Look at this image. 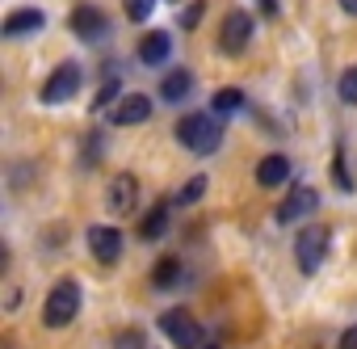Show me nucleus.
I'll return each mask as SVG.
<instances>
[{"label":"nucleus","instance_id":"412c9836","mask_svg":"<svg viewBox=\"0 0 357 349\" xmlns=\"http://www.w3.org/2000/svg\"><path fill=\"white\" fill-rule=\"evenodd\" d=\"M118 89H122L118 80H101V89H97V97H93V105H89V110H93V114H101V110H114V101H118Z\"/></svg>","mask_w":357,"mask_h":349},{"label":"nucleus","instance_id":"9b49d317","mask_svg":"<svg viewBox=\"0 0 357 349\" xmlns=\"http://www.w3.org/2000/svg\"><path fill=\"white\" fill-rule=\"evenodd\" d=\"M151 118V97H143V93H126L114 110H109V122L114 126H139V122H147Z\"/></svg>","mask_w":357,"mask_h":349},{"label":"nucleus","instance_id":"dca6fc26","mask_svg":"<svg viewBox=\"0 0 357 349\" xmlns=\"http://www.w3.org/2000/svg\"><path fill=\"white\" fill-rule=\"evenodd\" d=\"M168 219H172V202H155V207L143 215V223H139V236L155 244V240L168 232Z\"/></svg>","mask_w":357,"mask_h":349},{"label":"nucleus","instance_id":"f3484780","mask_svg":"<svg viewBox=\"0 0 357 349\" xmlns=\"http://www.w3.org/2000/svg\"><path fill=\"white\" fill-rule=\"evenodd\" d=\"M176 278H181V261H176V257H160L155 269H151V286L155 290H168Z\"/></svg>","mask_w":357,"mask_h":349},{"label":"nucleus","instance_id":"cd10ccee","mask_svg":"<svg viewBox=\"0 0 357 349\" xmlns=\"http://www.w3.org/2000/svg\"><path fill=\"white\" fill-rule=\"evenodd\" d=\"M261 13H269V17H278V0H261Z\"/></svg>","mask_w":357,"mask_h":349},{"label":"nucleus","instance_id":"7ed1b4c3","mask_svg":"<svg viewBox=\"0 0 357 349\" xmlns=\"http://www.w3.org/2000/svg\"><path fill=\"white\" fill-rule=\"evenodd\" d=\"M328 244H332V232H328L324 223H307V228L298 232V240H294V261H298V269H303V274H315V269L324 265V257H328Z\"/></svg>","mask_w":357,"mask_h":349},{"label":"nucleus","instance_id":"6e6552de","mask_svg":"<svg viewBox=\"0 0 357 349\" xmlns=\"http://www.w3.org/2000/svg\"><path fill=\"white\" fill-rule=\"evenodd\" d=\"M135 202H139V177L135 172H118V177L109 181V190H105V211L122 219V215L135 211Z\"/></svg>","mask_w":357,"mask_h":349},{"label":"nucleus","instance_id":"2eb2a0df","mask_svg":"<svg viewBox=\"0 0 357 349\" xmlns=\"http://www.w3.org/2000/svg\"><path fill=\"white\" fill-rule=\"evenodd\" d=\"M43 9H13L5 17V38H22V34H38L43 30Z\"/></svg>","mask_w":357,"mask_h":349},{"label":"nucleus","instance_id":"b1692460","mask_svg":"<svg viewBox=\"0 0 357 349\" xmlns=\"http://www.w3.org/2000/svg\"><path fill=\"white\" fill-rule=\"evenodd\" d=\"M206 17V0H190L181 9V30H198V22Z\"/></svg>","mask_w":357,"mask_h":349},{"label":"nucleus","instance_id":"1a4fd4ad","mask_svg":"<svg viewBox=\"0 0 357 349\" xmlns=\"http://www.w3.org/2000/svg\"><path fill=\"white\" fill-rule=\"evenodd\" d=\"M68 26H72L76 38H84V43H101L105 30H109V17H105L97 5H76L72 17H68Z\"/></svg>","mask_w":357,"mask_h":349},{"label":"nucleus","instance_id":"aec40b11","mask_svg":"<svg viewBox=\"0 0 357 349\" xmlns=\"http://www.w3.org/2000/svg\"><path fill=\"white\" fill-rule=\"evenodd\" d=\"M101 151H105L101 131H89V135H84V147H80V164H84V168H93V164L101 160Z\"/></svg>","mask_w":357,"mask_h":349},{"label":"nucleus","instance_id":"f8f14e48","mask_svg":"<svg viewBox=\"0 0 357 349\" xmlns=\"http://www.w3.org/2000/svg\"><path fill=\"white\" fill-rule=\"evenodd\" d=\"M168 55H172V34H168V30H151V34L139 38V64L160 68Z\"/></svg>","mask_w":357,"mask_h":349},{"label":"nucleus","instance_id":"9d476101","mask_svg":"<svg viewBox=\"0 0 357 349\" xmlns=\"http://www.w3.org/2000/svg\"><path fill=\"white\" fill-rule=\"evenodd\" d=\"M89 253H93L101 265H114V261L122 257V232H118V228H105V223L89 228Z\"/></svg>","mask_w":357,"mask_h":349},{"label":"nucleus","instance_id":"6ab92c4d","mask_svg":"<svg viewBox=\"0 0 357 349\" xmlns=\"http://www.w3.org/2000/svg\"><path fill=\"white\" fill-rule=\"evenodd\" d=\"M206 190H211V181H206V172H202V177H190V181L181 186V194H176L172 202H176V207H190V202H198Z\"/></svg>","mask_w":357,"mask_h":349},{"label":"nucleus","instance_id":"39448f33","mask_svg":"<svg viewBox=\"0 0 357 349\" xmlns=\"http://www.w3.org/2000/svg\"><path fill=\"white\" fill-rule=\"evenodd\" d=\"M80 80H84V72H80V64H76V59L59 64V68L43 80V89H38L43 105H63V101H72V97H76V89H80Z\"/></svg>","mask_w":357,"mask_h":349},{"label":"nucleus","instance_id":"4be33fe9","mask_svg":"<svg viewBox=\"0 0 357 349\" xmlns=\"http://www.w3.org/2000/svg\"><path fill=\"white\" fill-rule=\"evenodd\" d=\"M336 93H340V101H344V105H357V64L340 72V80H336Z\"/></svg>","mask_w":357,"mask_h":349},{"label":"nucleus","instance_id":"393cba45","mask_svg":"<svg viewBox=\"0 0 357 349\" xmlns=\"http://www.w3.org/2000/svg\"><path fill=\"white\" fill-rule=\"evenodd\" d=\"M122 9H126L130 22H147L151 9H155V0H122Z\"/></svg>","mask_w":357,"mask_h":349},{"label":"nucleus","instance_id":"f257e3e1","mask_svg":"<svg viewBox=\"0 0 357 349\" xmlns=\"http://www.w3.org/2000/svg\"><path fill=\"white\" fill-rule=\"evenodd\" d=\"M223 114L219 110H206V114H185L181 122H176V139H181L194 156H215L223 147Z\"/></svg>","mask_w":357,"mask_h":349},{"label":"nucleus","instance_id":"5701e85b","mask_svg":"<svg viewBox=\"0 0 357 349\" xmlns=\"http://www.w3.org/2000/svg\"><path fill=\"white\" fill-rule=\"evenodd\" d=\"M332 181H336L340 194H353V177H349V168H344V151H340V143H336V156H332Z\"/></svg>","mask_w":357,"mask_h":349},{"label":"nucleus","instance_id":"a211bd4d","mask_svg":"<svg viewBox=\"0 0 357 349\" xmlns=\"http://www.w3.org/2000/svg\"><path fill=\"white\" fill-rule=\"evenodd\" d=\"M240 105H244V89H236V84L219 89V93H215V101H211V110H219L223 118H227V114H236Z\"/></svg>","mask_w":357,"mask_h":349},{"label":"nucleus","instance_id":"20e7f679","mask_svg":"<svg viewBox=\"0 0 357 349\" xmlns=\"http://www.w3.org/2000/svg\"><path fill=\"white\" fill-rule=\"evenodd\" d=\"M160 332L176 345V349H202V324L194 320V311L185 307H168L160 315Z\"/></svg>","mask_w":357,"mask_h":349},{"label":"nucleus","instance_id":"c756f323","mask_svg":"<svg viewBox=\"0 0 357 349\" xmlns=\"http://www.w3.org/2000/svg\"><path fill=\"white\" fill-rule=\"evenodd\" d=\"M202 349H219V345H202Z\"/></svg>","mask_w":357,"mask_h":349},{"label":"nucleus","instance_id":"bb28decb","mask_svg":"<svg viewBox=\"0 0 357 349\" xmlns=\"http://www.w3.org/2000/svg\"><path fill=\"white\" fill-rule=\"evenodd\" d=\"M336 349H357V324H349V328L340 332V341H336Z\"/></svg>","mask_w":357,"mask_h":349},{"label":"nucleus","instance_id":"a878e982","mask_svg":"<svg viewBox=\"0 0 357 349\" xmlns=\"http://www.w3.org/2000/svg\"><path fill=\"white\" fill-rule=\"evenodd\" d=\"M114 349H147V336H143L139 328H126V332H118Z\"/></svg>","mask_w":357,"mask_h":349},{"label":"nucleus","instance_id":"c85d7f7f","mask_svg":"<svg viewBox=\"0 0 357 349\" xmlns=\"http://www.w3.org/2000/svg\"><path fill=\"white\" fill-rule=\"evenodd\" d=\"M340 9H344V13H353V17H357V0H340Z\"/></svg>","mask_w":357,"mask_h":349},{"label":"nucleus","instance_id":"4468645a","mask_svg":"<svg viewBox=\"0 0 357 349\" xmlns=\"http://www.w3.org/2000/svg\"><path fill=\"white\" fill-rule=\"evenodd\" d=\"M194 93V72L190 68H172L164 80H160V97L168 101V105H176V101H185Z\"/></svg>","mask_w":357,"mask_h":349},{"label":"nucleus","instance_id":"f03ea898","mask_svg":"<svg viewBox=\"0 0 357 349\" xmlns=\"http://www.w3.org/2000/svg\"><path fill=\"white\" fill-rule=\"evenodd\" d=\"M80 315V282L76 278H59L43 303V324L47 328H68Z\"/></svg>","mask_w":357,"mask_h":349},{"label":"nucleus","instance_id":"7c9ffc66","mask_svg":"<svg viewBox=\"0 0 357 349\" xmlns=\"http://www.w3.org/2000/svg\"><path fill=\"white\" fill-rule=\"evenodd\" d=\"M168 5H181V0H168Z\"/></svg>","mask_w":357,"mask_h":349},{"label":"nucleus","instance_id":"ddd939ff","mask_svg":"<svg viewBox=\"0 0 357 349\" xmlns=\"http://www.w3.org/2000/svg\"><path fill=\"white\" fill-rule=\"evenodd\" d=\"M290 181V160L286 156H265L261 164H257V186L261 190H278V186H286Z\"/></svg>","mask_w":357,"mask_h":349},{"label":"nucleus","instance_id":"423d86ee","mask_svg":"<svg viewBox=\"0 0 357 349\" xmlns=\"http://www.w3.org/2000/svg\"><path fill=\"white\" fill-rule=\"evenodd\" d=\"M252 30H257V22H252V13L248 9H231L227 17H223V30H219V51L223 55H244L248 51V43H252Z\"/></svg>","mask_w":357,"mask_h":349},{"label":"nucleus","instance_id":"0eeeda50","mask_svg":"<svg viewBox=\"0 0 357 349\" xmlns=\"http://www.w3.org/2000/svg\"><path fill=\"white\" fill-rule=\"evenodd\" d=\"M315 207H319V194H315L311 186H294V190L286 194V202L278 207L273 219H278L282 228H294V223H303L307 215H315Z\"/></svg>","mask_w":357,"mask_h":349}]
</instances>
